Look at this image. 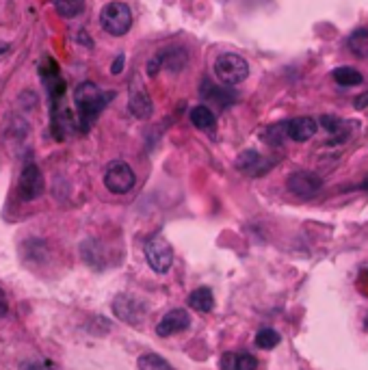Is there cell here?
I'll return each instance as SVG.
<instances>
[{
  "instance_id": "obj_15",
  "label": "cell",
  "mask_w": 368,
  "mask_h": 370,
  "mask_svg": "<svg viewBox=\"0 0 368 370\" xmlns=\"http://www.w3.org/2000/svg\"><path fill=\"white\" fill-rule=\"evenodd\" d=\"M347 46L356 57L366 59L368 57V30L366 28H358L356 33H351V35H349V39H347Z\"/></svg>"
},
{
  "instance_id": "obj_1",
  "label": "cell",
  "mask_w": 368,
  "mask_h": 370,
  "mask_svg": "<svg viewBox=\"0 0 368 370\" xmlns=\"http://www.w3.org/2000/svg\"><path fill=\"white\" fill-rule=\"evenodd\" d=\"M113 98V94L104 96L94 82H80L74 91V100L80 113V130H89L96 117L107 107V102Z\"/></svg>"
},
{
  "instance_id": "obj_14",
  "label": "cell",
  "mask_w": 368,
  "mask_h": 370,
  "mask_svg": "<svg viewBox=\"0 0 368 370\" xmlns=\"http://www.w3.org/2000/svg\"><path fill=\"white\" fill-rule=\"evenodd\" d=\"M189 117H191V123L195 128H200V130H215V113L210 111L208 107H195V109H191V113H189Z\"/></svg>"
},
{
  "instance_id": "obj_13",
  "label": "cell",
  "mask_w": 368,
  "mask_h": 370,
  "mask_svg": "<svg viewBox=\"0 0 368 370\" xmlns=\"http://www.w3.org/2000/svg\"><path fill=\"white\" fill-rule=\"evenodd\" d=\"M189 306L193 308V310H198V312H202V314H206V312H210L215 308V297H213V292H210V288H198V290H193L191 294H189Z\"/></svg>"
},
{
  "instance_id": "obj_11",
  "label": "cell",
  "mask_w": 368,
  "mask_h": 370,
  "mask_svg": "<svg viewBox=\"0 0 368 370\" xmlns=\"http://www.w3.org/2000/svg\"><path fill=\"white\" fill-rule=\"evenodd\" d=\"M189 325H191V316L186 310H171L159 321L156 333H159L161 338H167V336H173V333H180V331L189 329Z\"/></svg>"
},
{
  "instance_id": "obj_25",
  "label": "cell",
  "mask_w": 368,
  "mask_h": 370,
  "mask_svg": "<svg viewBox=\"0 0 368 370\" xmlns=\"http://www.w3.org/2000/svg\"><path fill=\"white\" fill-rule=\"evenodd\" d=\"M22 370H55V366H52V362L40 360V362H28V364H22Z\"/></svg>"
},
{
  "instance_id": "obj_2",
  "label": "cell",
  "mask_w": 368,
  "mask_h": 370,
  "mask_svg": "<svg viewBox=\"0 0 368 370\" xmlns=\"http://www.w3.org/2000/svg\"><path fill=\"white\" fill-rule=\"evenodd\" d=\"M215 76L223 82V85H240L245 82V78L249 76V63L245 61L240 55H234V52H223L215 59Z\"/></svg>"
},
{
  "instance_id": "obj_23",
  "label": "cell",
  "mask_w": 368,
  "mask_h": 370,
  "mask_svg": "<svg viewBox=\"0 0 368 370\" xmlns=\"http://www.w3.org/2000/svg\"><path fill=\"white\" fill-rule=\"evenodd\" d=\"M234 370H258V360L252 353H234Z\"/></svg>"
},
{
  "instance_id": "obj_27",
  "label": "cell",
  "mask_w": 368,
  "mask_h": 370,
  "mask_svg": "<svg viewBox=\"0 0 368 370\" xmlns=\"http://www.w3.org/2000/svg\"><path fill=\"white\" fill-rule=\"evenodd\" d=\"M161 65H163L161 57L152 59V61L148 63V72H150V76H156V72H159V69H161Z\"/></svg>"
},
{
  "instance_id": "obj_29",
  "label": "cell",
  "mask_w": 368,
  "mask_h": 370,
  "mask_svg": "<svg viewBox=\"0 0 368 370\" xmlns=\"http://www.w3.org/2000/svg\"><path fill=\"white\" fill-rule=\"evenodd\" d=\"M121 69H124V55H119V57L115 59V63H113V67H111V72H113V74H121Z\"/></svg>"
},
{
  "instance_id": "obj_33",
  "label": "cell",
  "mask_w": 368,
  "mask_h": 370,
  "mask_svg": "<svg viewBox=\"0 0 368 370\" xmlns=\"http://www.w3.org/2000/svg\"><path fill=\"white\" fill-rule=\"evenodd\" d=\"M364 188H368V180H364Z\"/></svg>"
},
{
  "instance_id": "obj_12",
  "label": "cell",
  "mask_w": 368,
  "mask_h": 370,
  "mask_svg": "<svg viewBox=\"0 0 368 370\" xmlns=\"http://www.w3.org/2000/svg\"><path fill=\"white\" fill-rule=\"evenodd\" d=\"M284 123H286L288 139L297 141V143H306V141H310L319 130V123L312 117H295V119H288Z\"/></svg>"
},
{
  "instance_id": "obj_20",
  "label": "cell",
  "mask_w": 368,
  "mask_h": 370,
  "mask_svg": "<svg viewBox=\"0 0 368 370\" xmlns=\"http://www.w3.org/2000/svg\"><path fill=\"white\" fill-rule=\"evenodd\" d=\"M186 52L182 50V48H176V50H165V52H161V61L171 69V72H180V69L186 65V61H178V57H184Z\"/></svg>"
},
{
  "instance_id": "obj_31",
  "label": "cell",
  "mask_w": 368,
  "mask_h": 370,
  "mask_svg": "<svg viewBox=\"0 0 368 370\" xmlns=\"http://www.w3.org/2000/svg\"><path fill=\"white\" fill-rule=\"evenodd\" d=\"M5 50H7V46H5V44H0V52H5Z\"/></svg>"
},
{
  "instance_id": "obj_3",
  "label": "cell",
  "mask_w": 368,
  "mask_h": 370,
  "mask_svg": "<svg viewBox=\"0 0 368 370\" xmlns=\"http://www.w3.org/2000/svg\"><path fill=\"white\" fill-rule=\"evenodd\" d=\"M100 24L109 35L121 37L132 26V11L124 3H109L100 13Z\"/></svg>"
},
{
  "instance_id": "obj_17",
  "label": "cell",
  "mask_w": 368,
  "mask_h": 370,
  "mask_svg": "<svg viewBox=\"0 0 368 370\" xmlns=\"http://www.w3.org/2000/svg\"><path fill=\"white\" fill-rule=\"evenodd\" d=\"M334 80L342 87H356V85L364 82V76L356 67H338V69H334Z\"/></svg>"
},
{
  "instance_id": "obj_21",
  "label": "cell",
  "mask_w": 368,
  "mask_h": 370,
  "mask_svg": "<svg viewBox=\"0 0 368 370\" xmlns=\"http://www.w3.org/2000/svg\"><path fill=\"white\" fill-rule=\"evenodd\" d=\"M260 136L265 139V143H269V146H279L284 141V136H288L286 134V123H275V126H269L260 132Z\"/></svg>"
},
{
  "instance_id": "obj_6",
  "label": "cell",
  "mask_w": 368,
  "mask_h": 370,
  "mask_svg": "<svg viewBox=\"0 0 368 370\" xmlns=\"http://www.w3.org/2000/svg\"><path fill=\"white\" fill-rule=\"evenodd\" d=\"M286 186H288V191L292 193V195L301 197V200H308V197H314L321 191L323 180L312 171H295V173L288 175Z\"/></svg>"
},
{
  "instance_id": "obj_4",
  "label": "cell",
  "mask_w": 368,
  "mask_h": 370,
  "mask_svg": "<svg viewBox=\"0 0 368 370\" xmlns=\"http://www.w3.org/2000/svg\"><path fill=\"white\" fill-rule=\"evenodd\" d=\"M137 178H134V171L130 169V165L115 161L107 167V173H104V184L111 193L115 195H124V193L132 191Z\"/></svg>"
},
{
  "instance_id": "obj_9",
  "label": "cell",
  "mask_w": 368,
  "mask_h": 370,
  "mask_svg": "<svg viewBox=\"0 0 368 370\" xmlns=\"http://www.w3.org/2000/svg\"><path fill=\"white\" fill-rule=\"evenodd\" d=\"M113 312H115L117 319L126 321V323H130V325H139V323L143 321V316H146L143 303L139 301V299L130 297V294H119V297H115Z\"/></svg>"
},
{
  "instance_id": "obj_16",
  "label": "cell",
  "mask_w": 368,
  "mask_h": 370,
  "mask_svg": "<svg viewBox=\"0 0 368 370\" xmlns=\"http://www.w3.org/2000/svg\"><path fill=\"white\" fill-rule=\"evenodd\" d=\"M206 100H213L219 107H230V104L236 100V96L232 91L223 89V87H217V85H206V89L202 91Z\"/></svg>"
},
{
  "instance_id": "obj_19",
  "label": "cell",
  "mask_w": 368,
  "mask_h": 370,
  "mask_svg": "<svg viewBox=\"0 0 368 370\" xmlns=\"http://www.w3.org/2000/svg\"><path fill=\"white\" fill-rule=\"evenodd\" d=\"M139 370H173V366L167 360H163L161 355L146 353L139 358Z\"/></svg>"
},
{
  "instance_id": "obj_24",
  "label": "cell",
  "mask_w": 368,
  "mask_h": 370,
  "mask_svg": "<svg viewBox=\"0 0 368 370\" xmlns=\"http://www.w3.org/2000/svg\"><path fill=\"white\" fill-rule=\"evenodd\" d=\"M321 123H323V126L329 130V132H334V134H338L340 132V128H342V121L340 119H336V117H321Z\"/></svg>"
},
{
  "instance_id": "obj_26",
  "label": "cell",
  "mask_w": 368,
  "mask_h": 370,
  "mask_svg": "<svg viewBox=\"0 0 368 370\" xmlns=\"http://www.w3.org/2000/svg\"><path fill=\"white\" fill-rule=\"evenodd\" d=\"M221 368L223 370H234V353H225L221 358Z\"/></svg>"
},
{
  "instance_id": "obj_32",
  "label": "cell",
  "mask_w": 368,
  "mask_h": 370,
  "mask_svg": "<svg viewBox=\"0 0 368 370\" xmlns=\"http://www.w3.org/2000/svg\"><path fill=\"white\" fill-rule=\"evenodd\" d=\"M364 329L368 331V316H366V321H364Z\"/></svg>"
},
{
  "instance_id": "obj_8",
  "label": "cell",
  "mask_w": 368,
  "mask_h": 370,
  "mask_svg": "<svg viewBox=\"0 0 368 370\" xmlns=\"http://www.w3.org/2000/svg\"><path fill=\"white\" fill-rule=\"evenodd\" d=\"M17 191H20V197L30 202L37 200L44 193V175L37 165H26L20 173V182H17Z\"/></svg>"
},
{
  "instance_id": "obj_30",
  "label": "cell",
  "mask_w": 368,
  "mask_h": 370,
  "mask_svg": "<svg viewBox=\"0 0 368 370\" xmlns=\"http://www.w3.org/2000/svg\"><path fill=\"white\" fill-rule=\"evenodd\" d=\"M366 107H368V91L356 98V109H366Z\"/></svg>"
},
{
  "instance_id": "obj_5",
  "label": "cell",
  "mask_w": 368,
  "mask_h": 370,
  "mask_svg": "<svg viewBox=\"0 0 368 370\" xmlns=\"http://www.w3.org/2000/svg\"><path fill=\"white\" fill-rule=\"evenodd\" d=\"M146 258L156 273H167L173 264V249L163 236H152L146 243Z\"/></svg>"
},
{
  "instance_id": "obj_7",
  "label": "cell",
  "mask_w": 368,
  "mask_h": 370,
  "mask_svg": "<svg viewBox=\"0 0 368 370\" xmlns=\"http://www.w3.org/2000/svg\"><path fill=\"white\" fill-rule=\"evenodd\" d=\"M273 167H275L273 158H267V156H262V154H258V152H254V150L243 152V154L236 158V169L243 171L245 175H249V178H258V175H265V173H269Z\"/></svg>"
},
{
  "instance_id": "obj_28",
  "label": "cell",
  "mask_w": 368,
  "mask_h": 370,
  "mask_svg": "<svg viewBox=\"0 0 368 370\" xmlns=\"http://www.w3.org/2000/svg\"><path fill=\"white\" fill-rule=\"evenodd\" d=\"M7 312H9V303H7V297H5L3 288H0V319L7 316Z\"/></svg>"
},
{
  "instance_id": "obj_22",
  "label": "cell",
  "mask_w": 368,
  "mask_h": 370,
  "mask_svg": "<svg viewBox=\"0 0 368 370\" xmlns=\"http://www.w3.org/2000/svg\"><path fill=\"white\" fill-rule=\"evenodd\" d=\"M256 344L260 349H265V351L275 349L279 344V333L275 329H262V331H258V336H256Z\"/></svg>"
},
{
  "instance_id": "obj_10",
  "label": "cell",
  "mask_w": 368,
  "mask_h": 370,
  "mask_svg": "<svg viewBox=\"0 0 368 370\" xmlns=\"http://www.w3.org/2000/svg\"><path fill=\"white\" fill-rule=\"evenodd\" d=\"M130 111L134 117L139 119H148L152 115V100H150V94L146 91L143 82L139 80L137 76L130 80Z\"/></svg>"
},
{
  "instance_id": "obj_18",
  "label": "cell",
  "mask_w": 368,
  "mask_h": 370,
  "mask_svg": "<svg viewBox=\"0 0 368 370\" xmlns=\"http://www.w3.org/2000/svg\"><path fill=\"white\" fill-rule=\"evenodd\" d=\"M55 9L61 17H76L85 9V0H55Z\"/></svg>"
}]
</instances>
